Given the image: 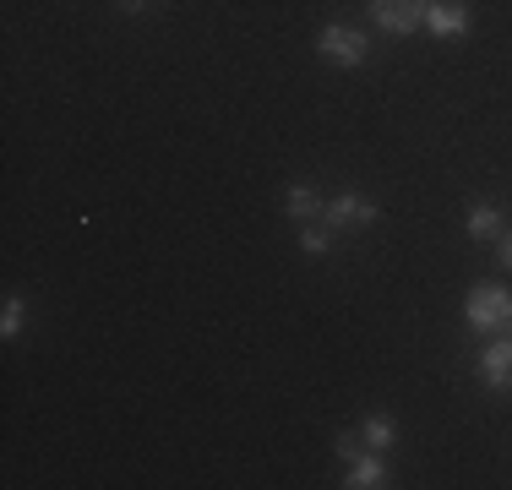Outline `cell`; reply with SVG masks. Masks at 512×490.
<instances>
[{"label":"cell","mask_w":512,"mask_h":490,"mask_svg":"<svg viewBox=\"0 0 512 490\" xmlns=\"http://www.w3.org/2000/svg\"><path fill=\"white\" fill-rule=\"evenodd\" d=\"M463 322L469 333H507L512 327V289L507 284H474L469 300H463Z\"/></svg>","instance_id":"6da1fadb"},{"label":"cell","mask_w":512,"mask_h":490,"mask_svg":"<svg viewBox=\"0 0 512 490\" xmlns=\"http://www.w3.org/2000/svg\"><path fill=\"white\" fill-rule=\"evenodd\" d=\"M316 49H322L327 66H365V55H371V39H365L360 28H344V22H327L322 33H316Z\"/></svg>","instance_id":"7a4b0ae2"},{"label":"cell","mask_w":512,"mask_h":490,"mask_svg":"<svg viewBox=\"0 0 512 490\" xmlns=\"http://www.w3.org/2000/svg\"><path fill=\"white\" fill-rule=\"evenodd\" d=\"M425 11H431V0H371V22L382 33H393V39L420 33L425 28Z\"/></svg>","instance_id":"3957f363"},{"label":"cell","mask_w":512,"mask_h":490,"mask_svg":"<svg viewBox=\"0 0 512 490\" xmlns=\"http://www.w3.org/2000/svg\"><path fill=\"white\" fill-rule=\"evenodd\" d=\"M376 218H382V207H376V202H365V196H355V191H338L333 202H327L322 224H333V229H365V224H376Z\"/></svg>","instance_id":"277c9868"},{"label":"cell","mask_w":512,"mask_h":490,"mask_svg":"<svg viewBox=\"0 0 512 490\" xmlns=\"http://www.w3.org/2000/svg\"><path fill=\"white\" fill-rule=\"evenodd\" d=\"M480 376L485 387L512 392V333H491V343L480 349Z\"/></svg>","instance_id":"5b68a950"},{"label":"cell","mask_w":512,"mask_h":490,"mask_svg":"<svg viewBox=\"0 0 512 490\" xmlns=\"http://www.w3.org/2000/svg\"><path fill=\"white\" fill-rule=\"evenodd\" d=\"M425 28H431L436 39H458V33H469V11L453 6V0H431V11H425Z\"/></svg>","instance_id":"8992f818"},{"label":"cell","mask_w":512,"mask_h":490,"mask_svg":"<svg viewBox=\"0 0 512 490\" xmlns=\"http://www.w3.org/2000/svg\"><path fill=\"white\" fill-rule=\"evenodd\" d=\"M349 490H376V485H393V474H387L382 452H360L355 463H349Z\"/></svg>","instance_id":"52a82bcc"},{"label":"cell","mask_w":512,"mask_h":490,"mask_svg":"<svg viewBox=\"0 0 512 490\" xmlns=\"http://www.w3.org/2000/svg\"><path fill=\"white\" fill-rule=\"evenodd\" d=\"M284 207H289V218H295V224H311V218L327 213V202H322V196H316L311 186H289Z\"/></svg>","instance_id":"ba28073f"},{"label":"cell","mask_w":512,"mask_h":490,"mask_svg":"<svg viewBox=\"0 0 512 490\" xmlns=\"http://www.w3.org/2000/svg\"><path fill=\"white\" fill-rule=\"evenodd\" d=\"M463 224H469L474 240H491V235H502V207H496V202H474Z\"/></svg>","instance_id":"9c48e42d"},{"label":"cell","mask_w":512,"mask_h":490,"mask_svg":"<svg viewBox=\"0 0 512 490\" xmlns=\"http://www.w3.org/2000/svg\"><path fill=\"white\" fill-rule=\"evenodd\" d=\"M360 441H365L371 452H387V447L398 441V425L387 420V414H371V420H365V431H360Z\"/></svg>","instance_id":"30bf717a"},{"label":"cell","mask_w":512,"mask_h":490,"mask_svg":"<svg viewBox=\"0 0 512 490\" xmlns=\"http://www.w3.org/2000/svg\"><path fill=\"white\" fill-rule=\"evenodd\" d=\"M22 316H28V300H22V294H6V311H0V338H17L22 333Z\"/></svg>","instance_id":"8fae6325"},{"label":"cell","mask_w":512,"mask_h":490,"mask_svg":"<svg viewBox=\"0 0 512 490\" xmlns=\"http://www.w3.org/2000/svg\"><path fill=\"white\" fill-rule=\"evenodd\" d=\"M300 251H306V256L333 251V224H306V229H300Z\"/></svg>","instance_id":"7c38bea8"},{"label":"cell","mask_w":512,"mask_h":490,"mask_svg":"<svg viewBox=\"0 0 512 490\" xmlns=\"http://www.w3.org/2000/svg\"><path fill=\"white\" fill-rule=\"evenodd\" d=\"M333 447H338V458H344V463H355V458H360V436H355V431H338V436H333Z\"/></svg>","instance_id":"4fadbf2b"},{"label":"cell","mask_w":512,"mask_h":490,"mask_svg":"<svg viewBox=\"0 0 512 490\" xmlns=\"http://www.w3.org/2000/svg\"><path fill=\"white\" fill-rule=\"evenodd\" d=\"M502 262L512 267V229H502Z\"/></svg>","instance_id":"5bb4252c"}]
</instances>
